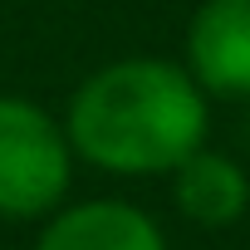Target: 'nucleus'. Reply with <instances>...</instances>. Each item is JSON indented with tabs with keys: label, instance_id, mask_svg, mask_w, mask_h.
Listing matches in <instances>:
<instances>
[{
	"label": "nucleus",
	"instance_id": "39448f33",
	"mask_svg": "<svg viewBox=\"0 0 250 250\" xmlns=\"http://www.w3.org/2000/svg\"><path fill=\"white\" fill-rule=\"evenodd\" d=\"M172 201L187 221L206 226V230H221V226H235L245 211H250V172L216 152V147H196L187 162H177L172 172Z\"/></svg>",
	"mask_w": 250,
	"mask_h": 250
},
{
	"label": "nucleus",
	"instance_id": "f03ea898",
	"mask_svg": "<svg viewBox=\"0 0 250 250\" xmlns=\"http://www.w3.org/2000/svg\"><path fill=\"white\" fill-rule=\"evenodd\" d=\"M74 182V147L64 123L35 98L0 93V216L40 221L64 206Z\"/></svg>",
	"mask_w": 250,
	"mask_h": 250
},
{
	"label": "nucleus",
	"instance_id": "20e7f679",
	"mask_svg": "<svg viewBox=\"0 0 250 250\" xmlns=\"http://www.w3.org/2000/svg\"><path fill=\"white\" fill-rule=\"evenodd\" d=\"M35 250H167V235L143 206L98 196L49 211Z\"/></svg>",
	"mask_w": 250,
	"mask_h": 250
},
{
	"label": "nucleus",
	"instance_id": "7ed1b4c3",
	"mask_svg": "<svg viewBox=\"0 0 250 250\" xmlns=\"http://www.w3.org/2000/svg\"><path fill=\"white\" fill-rule=\"evenodd\" d=\"M182 69L206 98H250V0H201Z\"/></svg>",
	"mask_w": 250,
	"mask_h": 250
},
{
	"label": "nucleus",
	"instance_id": "f257e3e1",
	"mask_svg": "<svg viewBox=\"0 0 250 250\" xmlns=\"http://www.w3.org/2000/svg\"><path fill=\"white\" fill-rule=\"evenodd\" d=\"M211 133V103L196 79L162 54H128L93 69L64 113L74 157L113 177H167Z\"/></svg>",
	"mask_w": 250,
	"mask_h": 250
}]
</instances>
